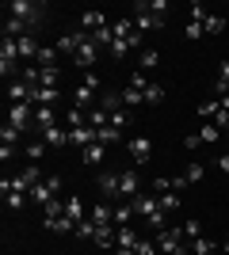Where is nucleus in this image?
Wrapping results in <instances>:
<instances>
[{
	"label": "nucleus",
	"instance_id": "nucleus-1",
	"mask_svg": "<svg viewBox=\"0 0 229 255\" xmlns=\"http://www.w3.org/2000/svg\"><path fill=\"white\" fill-rule=\"evenodd\" d=\"M4 11H8L11 19L27 23L31 31L46 23V4H34V0H8V4H4Z\"/></svg>",
	"mask_w": 229,
	"mask_h": 255
},
{
	"label": "nucleus",
	"instance_id": "nucleus-2",
	"mask_svg": "<svg viewBox=\"0 0 229 255\" xmlns=\"http://www.w3.org/2000/svg\"><path fill=\"white\" fill-rule=\"evenodd\" d=\"M130 206H134V213H142V217L153 225V229H157V233L164 229V210H161V198H153V194H138V198H134Z\"/></svg>",
	"mask_w": 229,
	"mask_h": 255
},
{
	"label": "nucleus",
	"instance_id": "nucleus-3",
	"mask_svg": "<svg viewBox=\"0 0 229 255\" xmlns=\"http://www.w3.org/2000/svg\"><path fill=\"white\" fill-rule=\"evenodd\" d=\"M157 248L164 255H191V244L184 240V225L180 229H161L157 233Z\"/></svg>",
	"mask_w": 229,
	"mask_h": 255
},
{
	"label": "nucleus",
	"instance_id": "nucleus-4",
	"mask_svg": "<svg viewBox=\"0 0 229 255\" xmlns=\"http://www.w3.org/2000/svg\"><path fill=\"white\" fill-rule=\"evenodd\" d=\"M130 19H134V31L142 34V31H161L168 15H157V11L145 8V0H138V4H134V11H130Z\"/></svg>",
	"mask_w": 229,
	"mask_h": 255
},
{
	"label": "nucleus",
	"instance_id": "nucleus-5",
	"mask_svg": "<svg viewBox=\"0 0 229 255\" xmlns=\"http://www.w3.org/2000/svg\"><path fill=\"white\" fill-rule=\"evenodd\" d=\"M8 126H15L19 133L34 129V103H11L8 107Z\"/></svg>",
	"mask_w": 229,
	"mask_h": 255
},
{
	"label": "nucleus",
	"instance_id": "nucleus-6",
	"mask_svg": "<svg viewBox=\"0 0 229 255\" xmlns=\"http://www.w3.org/2000/svg\"><path fill=\"white\" fill-rule=\"evenodd\" d=\"M96 92H99V76H96V73H88L84 80L76 84V92H73V103L80 107V111H84V107L92 103V99H96Z\"/></svg>",
	"mask_w": 229,
	"mask_h": 255
},
{
	"label": "nucleus",
	"instance_id": "nucleus-7",
	"mask_svg": "<svg viewBox=\"0 0 229 255\" xmlns=\"http://www.w3.org/2000/svg\"><path fill=\"white\" fill-rule=\"evenodd\" d=\"M99 141V129L96 126H76L69 129V145H76V149H88V145H96Z\"/></svg>",
	"mask_w": 229,
	"mask_h": 255
},
{
	"label": "nucleus",
	"instance_id": "nucleus-8",
	"mask_svg": "<svg viewBox=\"0 0 229 255\" xmlns=\"http://www.w3.org/2000/svg\"><path fill=\"white\" fill-rule=\"evenodd\" d=\"M88 38H92V34H84V31L61 34V38H57V42H54V50H57V53H69V57H73V53L80 50V42H88Z\"/></svg>",
	"mask_w": 229,
	"mask_h": 255
},
{
	"label": "nucleus",
	"instance_id": "nucleus-9",
	"mask_svg": "<svg viewBox=\"0 0 229 255\" xmlns=\"http://www.w3.org/2000/svg\"><path fill=\"white\" fill-rule=\"evenodd\" d=\"M130 156H134V164H149V156H153V141L149 137H130Z\"/></svg>",
	"mask_w": 229,
	"mask_h": 255
},
{
	"label": "nucleus",
	"instance_id": "nucleus-10",
	"mask_svg": "<svg viewBox=\"0 0 229 255\" xmlns=\"http://www.w3.org/2000/svg\"><path fill=\"white\" fill-rule=\"evenodd\" d=\"M80 27H84V34H99L103 27H111V23H107L103 11H80Z\"/></svg>",
	"mask_w": 229,
	"mask_h": 255
},
{
	"label": "nucleus",
	"instance_id": "nucleus-11",
	"mask_svg": "<svg viewBox=\"0 0 229 255\" xmlns=\"http://www.w3.org/2000/svg\"><path fill=\"white\" fill-rule=\"evenodd\" d=\"M96 57H99V46L92 42V38H88V42H80V50L73 53V61L80 65V69H92V65H96Z\"/></svg>",
	"mask_w": 229,
	"mask_h": 255
},
{
	"label": "nucleus",
	"instance_id": "nucleus-12",
	"mask_svg": "<svg viewBox=\"0 0 229 255\" xmlns=\"http://www.w3.org/2000/svg\"><path fill=\"white\" fill-rule=\"evenodd\" d=\"M115 233H119L115 225H99V229H96V236H92V244H96V248H103V252H115Z\"/></svg>",
	"mask_w": 229,
	"mask_h": 255
},
{
	"label": "nucleus",
	"instance_id": "nucleus-13",
	"mask_svg": "<svg viewBox=\"0 0 229 255\" xmlns=\"http://www.w3.org/2000/svg\"><path fill=\"white\" fill-rule=\"evenodd\" d=\"M142 191V179L134 171H119V198H130V194Z\"/></svg>",
	"mask_w": 229,
	"mask_h": 255
},
{
	"label": "nucleus",
	"instance_id": "nucleus-14",
	"mask_svg": "<svg viewBox=\"0 0 229 255\" xmlns=\"http://www.w3.org/2000/svg\"><path fill=\"white\" fill-rule=\"evenodd\" d=\"M99 194L103 198H119V171H99Z\"/></svg>",
	"mask_w": 229,
	"mask_h": 255
},
{
	"label": "nucleus",
	"instance_id": "nucleus-15",
	"mask_svg": "<svg viewBox=\"0 0 229 255\" xmlns=\"http://www.w3.org/2000/svg\"><path fill=\"white\" fill-rule=\"evenodd\" d=\"M57 126V115H54V107H34V129L42 133V129H54Z\"/></svg>",
	"mask_w": 229,
	"mask_h": 255
},
{
	"label": "nucleus",
	"instance_id": "nucleus-16",
	"mask_svg": "<svg viewBox=\"0 0 229 255\" xmlns=\"http://www.w3.org/2000/svg\"><path fill=\"white\" fill-rule=\"evenodd\" d=\"M54 198H57V191H54V183H50V179H42L38 187H31V202L46 206V202H54Z\"/></svg>",
	"mask_w": 229,
	"mask_h": 255
},
{
	"label": "nucleus",
	"instance_id": "nucleus-17",
	"mask_svg": "<svg viewBox=\"0 0 229 255\" xmlns=\"http://www.w3.org/2000/svg\"><path fill=\"white\" fill-rule=\"evenodd\" d=\"M88 217H92L96 225H115V206H111V202H96Z\"/></svg>",
	"mask_w": 229,
	"mask_h": 255
},
{
	"label": "nucleus",
	"instance_id": "nucleus-18",
	"mask_svg": "<svg viewBox=\"0 0 229 255\" xmlns=\"http://www.w3.org/2000/svg\"><path fill=\"white\" fill-rule=\"evenodd\" d=\"M65 217H69V221H73V225L88 221V213H84V202H80L76 194H69V198H65Z\"/></svg>",
	"mask_w": 229,
	"mask_h": 255
},
{
	"label": "nucleus",
	"instance_id": "nucleus-19",
	"mask_svg": "<svg viewBox=\"0 0 229 255\" xmlns=\"http://www.w3.org/2000/svg\"><path fill=\"white\" fill-rule=\"evenodd\" d=\"M38 137L50 145V149H61V145H69V129H61V126H54V129H42Z\"/></svg>",
	"mask_w": 229,
	"mask_h": 255
},
{
	"label": "nucleus",
	"instance_id": "nucleus-20",
	"mask_svg": "<svg viewBox=\"0 0 229 255\" xmlns=\"http://www.w3.org/2000/svg\"><path fill=\"white\" fill-rule=\"evenodd\" d=\"M27 34H34L27 23H19V19H11V15H4V38H27Z\"/></svg>",
	"mask_w": 229,
	"mask_h": 255
},
{
	"label": "nucleus",
	"instance_id": "nucleus-21",
	"mask_svg": "<svg viewBox=\"0 0 229 255\" xmlns=\"http://www.w3.org/2000/svg\"><path fill=\"white\" fill-rule=\"evenodd\" d=\"M138 244H142V240H138V233H134L130 225H126V229H119V233H115V248H130V252L138 255Z\"/></svg>",
	"mask_w": 229,
	"mask_h": 255
},
{
	"label": "nucleus",
	"instance_id": "nucleus-22",
	"mask_svg": "<svg viewBox=\"0 0 229 255\" xmlns=\"http://www.w3.org/2000/svg\"><path fill=\"white\" fill-rule=\"evenodd\" d=\"M103 156H107V145H88V149H80V160L84 164H103Z\"/></svg>",
	"mask_w": 229,
	"mask_h": 255
},
{
	"label": "nucleus",
	"instance_id": "nucleus-23",
	"mask_svg": "<svg viewBox=\"0 0 229 255\" xmlns=\"http://www.w3.org/2000/svg\"><path fill=\"white\" fill-rule=\"evenodd\" d=\"M57 96H61V88H34V107H50V103H57Z\"/></svg>",
	"mask_w": 229,
	"mask_h": 255
},
{
	"label": "nucleus",
	"instance_id": "nucleus-24",
	"mask_svg": "<svg viewBox=\"0 0 229 255\" xmlns=\"http://www.w3.org/2000/svg\"><path fill=\"white\" fill-rule=\"evenodd\" d=\"M15 42H19V57H38V50H42L34 34H27V38H15Z\"/></svg>",
	"mask_w": 229,
	"mask_h": 255
},
{
	"label": "nucleus",
	"instance_id": "nucleus-25",
	"mask_svg": "<svg viewBox=\"0 0 229 255\" xmlns=\"http://www.w3.org/2000/svg\"><path fill=\"white\" fill-rule=\"evenodd\" d=\"M130 217H134V206H126V202L115 206V229H126V225H130Z\"/></svg>",
	"mask_w": 229,
	"mask_h": 255
},
{
	"label": "nucleus",
	"instance_id": "nucleus-26",
	"mask_svg": "<svg viewBox=\"0 0 229 255\" xmlns=\"http://www.w3.org/2000/svg\"><path fill=\"white\" fill-rule=\"evenodd\" d=\"M42 229H50V233H76V225L69 221V217H57V221H42Z\"/></svg>",
	"mask_w": 229,
	"mask_h": 255
},
{
	"label": "nucleus",
	"instance_id": "nucleus-27",
	"mask_svg": "<svg viewBox=\"0 0 229 255\" xmlns=\"http://www.w3.org/2000/svg\"><path fill=\"white\" fill-rule=\"evenodd\" d=\"M76 126H88L84 111H80V107H69V111H65V129H76Z\"/></svg>",
	"mask_w": 229,
	"mask_h": 255
},
{
	"label": "nucleus",
	"instance_id": "nucleus-28",
	"mask_svg": "<svg viewBox=\"0 0 229 255\" xmlns=\"http://www.w3.org/2000/svg\"><path fill=\"white\" fill-rule=\"evenodd\" d=\"M138 61H142V73H149V69H157V65H161V50H142V57H138Z\"/></svg>",
	"mask_w": 229,
	"mask_h": 255
},
{
	"label": "nucleus",
	"instance_id": "nucleus-29",
	"mask_svg": "<svg viewBox=\"0 0 229 255\" xmlns=\"http://www.w3.org/2000/svg\"><path fill=\"white\" fill-rule=\"evenodd\" d=\"M199 137H203V145H214V141H218V137H226V133H222V129L214 126V122H207V126L199 129Z\"/></svg>",
	"mask_w": 229,
	"mask_h": 255
},
{
	"label": "nucleus",
	"instance_id": "nucleus-30",
	"mask_svg": "<svg viewBox=\"0 0 229 255\" xmlns=\"http://www.w3.org/2000/svg\"><path fill=\"white\" fill-rule=\"evenodd\" d=\"M96 229H99V225L96 221H92V217H88V221H80V225H76V240H92V236H96Z\"/></svg>",
	"mask_w": 229,
	"mask_h": 255
},
{
	"label": "nucleus",
	"instance_id": "nucleus-31",
	"mask_svg": "<svg viewBox=\"0 0 229 255\" xmlns=\"http://www.w3.org/2000/svg\"><path fill=\"white\" fill-rule=\"evenodd\" d=\"M34 61L42 65V69H54V61H57V50H54V46H42V50H38V57H34Z\"/></svg>",
	"mask_w": 229,
	"mask_h": 255
},
{
	"label": "nucleus",
	"instance_id": "nucleus-32",
	"mask_svg": "<svg viewBox=\"0 0 229 255\" xmlns=\"http://www.w3.org/2000/svg\"><path fill=\"white\" fill-rule=\"evenodd\" d=\"M203 31H207V34H222V31H226V15H207Z\"/></svg>",
	"mask_w": 229,
	"mask_h": 255
},
{
	"label": "nucleus",
	"instance_id": "nucleus-33",
	"mask_svg": "<svg viewBox=\"0 0 229 255\" xmlns=\"http://www.w3.org/2000/svg\"><path fill=\"white\" fill-rule=\"evenodd\" d=\"M46 149H50V145H46L42 137H34L31 145H27V160H42V156H46Z\"/></svg>",
	"mask_w": 229,
	"mask_h": 255
},
{
	"label": "nucleus",
	"instance_id": "nucleus-34",
	"mask_svg": "<svg viewBox=\"0 0 229 255\" xmlns=\"http://www.w3.org/2000/svg\"><path fill=\"white\" fill-rule=\"evenodd\" d=\"M23 133L15 126H8V122H4V129H0V145H11V149H15V141H19Z\"/></svg>",
	"mask_w": 229,
	"mask_h": 255
},
{
	"label": "nucleus",
	"instance_id": "nucleus-35",
	"mask_svg": "<svg viewBox=\"0 0 229 255\" xmlns=\"http://www.w3.org/2000/svg\"><path fill=\"white\" fill-rule=\"evenodd\" d=\"M214 248H218V244H214V240H207V236H199V240H191V252H195V255H210Z\"/></svg>",
	"mask_w": 229,
	"mask_h": 255
},
{
	"label": "nucleus",
	"instance_id": "nucleus-36",
	"mask_svg": "<svg viewBox=\"0 0 229 255\" xmlns=\"http://www.w3.org/2000/svg\"><path fill=\"white\" fill-rule=\"evenodd\" d=\"M119 137H122V129H115V126H103V129H99V145H115Z\"/></svg>",
	"mask_w": 229,
	"mask_h": 255
},
{
	"label": "nucleus",
	"instance_id": "nucleus-37",
	"mask_svg": "<svg viewBox=\"0 0 229 255\" xmlns=\"http://www.w3.org/2000/svg\"><path fill=\"white\" fill-rule=\"evenodd\" d=\"M218 107H222V99H207V103L199 107V118H207V122H210V118L218 115Z\"/></svg>",
	"mask_w": 229,
	"mask_h": 255
},
{
	"label": "nucleus",
	"instance_id": "nucleus-38",
	"mask_svg": "<svg viewBox=\"0 0 229 255\" xmlns=\"http://www.w3.org/2000/svg\"><path fill=\"white\" fill-rule=\"evenodd\" d=\"M199 236H203V225H199V221H184V240H187V244L199 240Z\"/></svg>",
	"mask_w": 229,
	"mask_h": 255
},
{
	"label": "nucleus",
	"instance_id": "nucleus-39",
	"mask_svg": "<svg viewBox=\"0 0 229 255\" xmlns=\"http://www.w3.org/2000/svg\"><path fill=\"white\" fill-rule=\"evenodd\" d=\"M99 107H103L107 115H115V111H122V96H103V99H99Z\"/></svg>",
	"mask_w": 229,
	"mask_h": 255
},
{
	"label": "nucleus",
	"instance_id": "nucleus-40",
	"mask_svg": "<svg viewBox=\"0 0 229 255\" xmlns=\"http://www.w3.org/2000/svg\"><path fill=\"white\" fill-rule=\"evenodd\" d=\"M161 210H164V213H168V210H180V194H176V191L161 194Z\"/></svg>",
	"mask_w": 229,
	"mask_h": 255
},
{
	"label": "nucleus",
	"instance_id": "nucleus-41",
	"mask_svg": "<svg viewBox=\"0 0 229 255\" xmlns=\"http://www.w3.org/2000/svg\"><path fill=\"white\" fill-rule=\"evenodd\" d=\"M111 126H115V129H126V126H130V111H115V115H111Z\"/></svg>",
	"mask_w": 229,
	"mask_h": 255
},
{
	"label": "nucleus",
	"instance_id": "nucleus-42",
	"mask_svg": "<svg viewBox=\"0 0 229 255\" xmlns=\"http://www.w3.org/2000/svg\"><path fill=\"white\" fill-rule=\"evenodd\" d=\"M122 103H145V92H138V88H126V92H122Z\"/></svg>",
	"mask_w": 229,
	"mask_h": 255
},
{
	"label": "nucleus",
	"instance_id": "nucleus-43",
	"mask_svg": "<svg viewBox=\"0 0 229 255\" xmlns=\"http://www.w3.org/2000/svg\"><path fill=\"white\" fill-rule=\"evenodd\" d=\"M203 175H207V168H203V164H191V168L184 171V179H187V183H199Z\"/></svg>",
	"mask_w": 229,
	"mask_h": 255
},
{
	"label": "nucleus",
	"instance_id": "nucleus-44",
	"mask_svg": "<svg viewBox=\"0 0 229 255\" xmlns=\"http://www.w3.org/2000/svg\"><path fill=\"white\" fill-rule=\"evenodd\" d=\"M130 88H138V92H149V76H145V73H130Z\"/></svg>",
	"mask_w": 229,
	"mask_h": 255
},
{
	"label": "nucleus",
	"instance_id": "nucleus-45",
	"mask_svg": "<svg viewBox=\"0 0 229 255\" xmlns=\"http://www.w3.org/2000/svg\"><path fill=\"white\" fill-rule=\"evenodd\" d=\"M164 99V88L161 84H149V92H145V103H161Z\"/></svg>",
	"mask_w": 229,
	"mask_h": 255
},
{
	"label": "nucleus",
	"instance_id": "nucleus-46",
	"mask_svg": "<svg viewBox=\"0 0 229 255\" xmlns=\"http://www.w3.org/2000/svg\"><path fill=\"white\" fill-rule=\"evenodd\" d=\"M203 23H207V19H203ZM203 23H195V19L187 23V38H191V42H195V38H203V34H207V31H203Z\"/></svg>",
	"mask_w": 229,
	"mask_h": 255
},
{
	"label": "nucleus",
	"instance_id": "nucleus-47",
	"mask_svg": "<svg viewBox=\"0 0 229 255\" xmlns=\"http://www.w3.org/2000/svg\"><path fill=\"white\" fill-rule=\"evenodd\" d=\"M4 202H8V210H23L27 194H4Z\"/></svg>",
	"mask_w": 229,
	"mask_h": 255
},
{
	"label": "nucleus",
	"instance_id": "nucleus-48",
	"mask_svg": "<svg viewBox=\"0 0 229 255\" xmlns=\"http://www.w3.org/2000/svg\"><path fill=\"white\" fill-rule=\"evenodd\" d=\"M184 149H187V152L203 149V137H199V133H187V137H184Z\"/></svg>",
	"mask_w": 229,
	"mask_h": 255
},
{
	"label": "nucleus",
	"instance_id": "nucleus-49",
	"mask_svg": "<svg viewBox=\"0 0 229 255\" xmlns=\"http://www.w3.org/2000/svg\"><path fill=\"white\" fill-rule=\"evenodd\" d=\"M145 8L157 11V15H164V11H168V0H145Z\"/></svg>",
	"mask_w": 229,
	"mask_h": 255
},
{
	"label": "nucleus",
	"instance_id": "nucleus-50",
	"mask_svg": "<svg viewBox=\"0 0 229 255\" xmlns=\"http://www.w3.org/2000/svg\"><path fill=\"white\" fill-rule=\"evenodd\" d=\"M138 255H157V240H142V244H138Z\"/></svg>",
	"mask_w": 229,
	"mask_h": 255
},
{
	"label": "nucleus",
	"instance_id": "nucleus-51",
	"mask_svg": "<svg viewBox=\"0 0 229 255\" xmlns=\"http://www.w3.org/2000/svg\"><path fill=\"white\" fill-rule=\"evenodd\" d=\"M11 156H15V149H11V145H0V160H4V164H8Z\"/></svg>",
	"mask_w": 229,
	"mask_h": 255
},
{
	"label": "nucleus",
	"instance_id": "nucleus-52",
	"mask_svg": "<svg viewBox=\"0 0 229 255\" xmlns=\"http://www.w3.org/2000/svg\"><path fill=\"white\" fill-rule=\"evenodd\" d=\"M214 164H218V168H222V171H226V175H229V152H222V156L214 160Z\"/></svg>",
	"mask_w": 229,
	"mask_h": 255
},
{
	"label": "nucleus",
	"instance_id": "nucleus-53",
	"mask_svg": "<svg viewBox=\"0 0 229 255\" xmlns=\"http://www.w3.org/2000/svg\"><path fill=\"white\" fill-rule=\"evenodd\" d=\"M111 255H134V252H130V248H115Z\"/></svg>",
	"mask_w": 229,
	"mask_h": 255
},
{
	"label": "nucleus",
	"instance_id": "nucleus-54",
	"mask_svg": "<svg viewBox=\"0 0 229 255\" xmlns=\"http://www.w3.org/2000/svg\"><path fill=\"white\" fill-rule=\"evenodd\" d=\"M222 248H226V252H229V240H226V244H222Z\"/></svg>",
	"mask_w": 229,
	"mask_h": 255
}]
</instances>
